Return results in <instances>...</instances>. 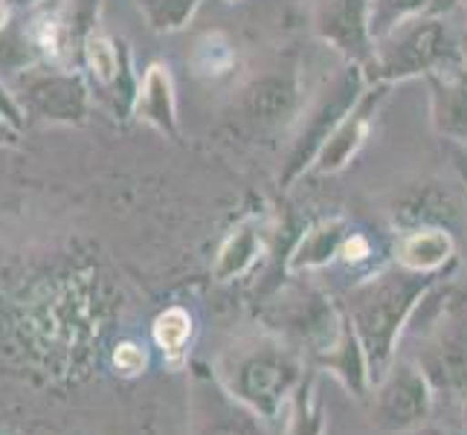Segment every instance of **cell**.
Segmentation results:
<instances>
[{
	"label": "cell",
	"mask_w": 467,
	"mask_h": 435,
	"mask_svg": "<svg viewBox=\"0 0 467 435\" xmlns=\"http://www.w3.org/2000/svg\"><path fill=\"white\" fill-rule=\"evenodd\" d=\"M430 90V119L436 134L453 142H467V67H447L424 76Z\"/></svg>",
	"instance_id": "6"
},
{
	"label": "cell",
	"mask_w": 467,
	"mask_h": 435,
	"mask_svg": "<svg viewBox=\"0 0 467 435\" xmlns=\"http://www.w3.org/2000/svg\"><path fill=\"white\" fill-rule=\"evenodd\" d=\"M18 102L26 105L32 114L50 122L78 125L85 122L90 108V90L85 78L67 67H29L18 76Z\"/></svg>",
	"instance_id": "3"
},
{
	"label": "cell",
	"mask_w": 467,
	"mask_h": 435,
	"mask_svg": "<svg viewBox=\"0 0 467 435\" xmlns=\"http://www.w3.org/2000/svg\"><path fill=\"white\" fill-rule=\"evenodd\" d=\"M291 105H294V85L279 76H267L262 82H255L247 96V114L259 125L279 122L282 114H291Z\"/></svg>",
	"instance_id": "10"
},
{
	"label": "cell",
	"mask_w": 467,
	"mask_h": 435,
	"mask_svg": "<svg viewBox=\"0 0 467 435\" xmlns=\"http://www.w3.org/2000/svg\"><path fill=\"white\" fill-rule=\"evenodd\" d=\"M114 363L125 375H140L142 368H146V351H142L140 346H134V343H122L114 351Z\"/></svg>",
	"instance_id": "16"
},
{
	"label": "cell",
	"mask_w": 467,
	"mask_h": 435,
	"mask_svg": "<svg viewBox=\"0 0 467 435\" xmlns=\"http://www.w3.org/2000/svg\"><path fill=\"white\" fill-rule=\"evenodd\" d=\"M311 29L346 61L368 70L375 56V41L368 32V0H314Z\"/></svg>",
	"instance_id": "4"
},
{
	"label": "cell",
	"mask_w": 467,
	"mask_h": 435,
	"mask_svg": "<svg viewBox=\"0 0 467 435\" xmlns=\"http://www.w3.org/2000/svg\"><path fill=\"white\" fill-rule=\"evenodd\" d=\"M255 253H259V238H255L253 227H238L227 238V244L221 247L218 264H215V276L223 282V279L235 276V273L247 270L250 262L255 259Z\"/></svg>",
	"instance_id": "14"
},
{
	"label": "cell",
	"mask_w": 467,
	"mask_h": 435,
	"mask_svg": "<svg viewBox=\"0 0 467 435\" xmlns=\"http://www.w3.org/2000/svg\"><path fill=\"white\" fill-rule=\"evenodd\" d=\"M462 44L459 26L450 24V15H415L398 24L392 32L375 41V56L368 64V82H407V78L430 76L447 67H459Z\"/></svg>",
	"instance_id": "1"
},
{
	"label": "cell",
	"mask_w": 467,
	"mask_h": 435,
	"mask_svg": "<svg viewBox=\"0 0 467 435\" xmlns=\"http://www.w3.org/2000/svg\"><path fill=\"white\" fill-rule=\"evenodd\" d=\"M0 117L9 119L15 128H24V122H26V117H24V105L18 102V96L4 88V82H0Z\"/></svg>",
	"instance_id": "17"
},
{
	"label": "cell",
	"mask_w": 467,
	"mask_h": 435,
	"mask_svg": "<svg viewBox=\"0 0 467 435\" xmlns=\"http://www.w3.org/2000/svg\"><path fill=\"white\" fill-rule=\"evenodd\" d=\"M392 85L389 82H368V88L363 90V96L348 114L340 119V125L334 128L331 137L326 140V145L319 149L317 160H314V169L319 174H334V171H343L358 151L363 149V142L372 131V122L378 117L380 105L386 102V96H389Z\"/></svg>",
	"instance_id": "5"
},
{
	"label": "cell",
	"mask_w": 467,
	"mask_h": 435,
	"mask_svg": "<svg viewBox=\"0 0 467 435\" xmlns=\"http://www.w3.org/2000/svg\"><path fill=\"white\" fill-rule=\"evenodd\" d=\"M459 44H462V58L467 67V0H462V26H459Z\"/></svg>",
	"instance_id": "21"
},
{
	"label": "cell",
	"mask_w": 467,
	"mask_h": 435,
	"mask_svg": "<svg viewBox=\"0 0 467 435\" xmlns=\"http://www.w3.org/2000/svg\"><path fill=\"white\" fill-rule=\"evenodd\" d=\"M343 253H346L348 262L351 259L360 262V259H366V255H368V244H366L360 235H351V241H346V244H343Z\"/></svg>",
	"instance_id": "18"
},
{
	"label": "cell",
	"mask_w": 467,
	"mask_h": 435,
	"mask_svg": "<svg viewBox=\"0 0 467 435\" xmlns=\"http://www.w3.org/2000/svg\"><path fill=\"white\" fill-rule=\"evenodd\" d=\"M142 18L154 32H181L201 6V0H137Z\"/></svg>",
	"instance_id": "13"
},
{
	"label": "cell",
	"mask_w": 467,
	"mask_h": 435,
	"mask_svg": "<svg viewBox=\"0 0 467 435\" xmlns=\"http://www.w3.org/2000/svg\"><path fill=\"white\" fill-rule=\"evenodd\" d=\"M192 70L203 78H221L235 67V47L223 32H206L192 50Z\"/></svg>",
	"instance_id": "11"
},
{
	"label": "cell",
	"mask_w": 467,
	"mask_h": 435,
	"mask_svg": "<svg viewBox=\"0 0 467 435\" xmlns=\"http://www.w3.org/2000/svg\"><path fill=\"white\" fill-rule=\"evenodd\" d=\"M462 9V0H432L430 15H453Z\"/></svg>",
	"instance_id": "20"
},
{
	"label": "cell",
	"mask_w": 467,
	"mask_h": 435,
	"mask_svg": "<svg viewBox=\"0 0 467 435\" xmlns=\"http://www.w3.org/2000/svg\"><path fill=\"white\" fill-rule=\"evenodd\" d=\"M134 117L151 125L169 140H181V125H177V96L174 78L166 64H149V70L140 78V93L134 102Z\"/></svg>",
	"instance_id": "7"
},
{
	"label": "cell",
	"mask_w": 467,
	"mask_h": 435,
	"mask_svg": "<svg viewBox=\"0 0 467 435\" xmlns=\"http://www.w3.org/2000/svg\"><path fill=\"white\" fill-rule=\"evenodd\" d=\"M453 255V238L444 230H418L410 233L398 247V262L412 273L439 270Z\"/></svg>",
	"instance_id": "8"
},
{
	"label": "cell",
	"mask_w": 467,
	"mask_h": 435,
	"mask_svg": "<svg viewBox=\"0 0 467 435\" xmlns=\"http://www.w3.org/2000/svg\"><path fill=\"white\" fill-rule=\"evenodd\" d=\"M343 244H346V221L343 218L322 221L302 238V244L296 247L291 259V270H308V267L328 264L334 255L343 250Z\"/></svg>",
	"instance_id": "9"
},
{
	"label": "cell",
	"mask_w": 467,
	"mask_h": 435,
	"mask_svg": "<svg viewBox=\"0 0 467 435\" xmlns=\"http://www.w3.org/2000/svg\"><path fill=\"white\" fill-rule=\"evenodd\" d=\"M366 88H368L366 70L360 67V64L346 61L343 67L317 90L311 105L305 108L299 125L294 128L291 142H287L282 174H279L282 186L294 183L302 171H308L314 166L319 149L326 145L331 131L340 125V119L354 108V102L360 99Z\"/></svg>",
	"instance_id": "2"
},
{
	"label": "cell",
	"mask_w": 467,
	"mask_h": 435,
	"mask_svg": "<svg viewBox=\"0 0 467 435\" xmlns=\"http://www.w3.org/2000/svg\"><path fill=\"white\" fill-rule=\"evenodd\" d=\"M432 9V0H368V32L372 41L383 38L398 24H404L415 15H427Z\"/></svg>",
	"instance_id": "12"
},
{
	"label": "cell",
	"mask_w": 467,
	"mask_h": 435,
	"mask_svg": "<svg viewBox=\"0 0 467 435\" xmlns=\"http://www.w3.org/2000/svg\"><path fill=\"white\" fill-rule=\"evenodd\" d=\"M9 26V6L0 0V29H6Z\"/></svg>",
	"instance_id": "23"
},
{
	"label": "cell",
	"mask_w": 467,
	"mask_h": 435,
	"mask_svg": "<svg viewBox=\"0 0 467 435\" xmlns=\"http://www.w3.org/2000/svg\"><path fill=\"white\" fill-rule=\"evenodd\" d=\"M4 4H6L9 9H12V6H21V9H24V6H38L41 0H4Z\"/></svg>",
	"instance_id": "22"
},
{
	"label": "cell",
	"mask_w": 467,
	"mask_h": 435,
	"mask_svg": "<svg viewBox=\"0 0 467 435\" xmlns=\"http://www.w3.org/2000/svg\"><path fill=\"white\" fill-rule=\"evenodd\" d=\"M192 334V319L183 308H169L166 314H160L154 322V340L160 343V348L177 354L183 348V343Z\"/></svg>",
	"instance_id": "15"
},
{
	"label": "cell",
	"mask_w": 467,
	"mask_h": 435,
	"mask_svg": "<svg viewBox=\"0 0 467 435\" xmlns=\"http://www.w3.org/2000/svg\"><path fill=\"white\" fill-rule=\"evenodd\" d=\"M21 140V128H15L9 119L0 117V145H18Z\"/></svg>",
	"instance_id": "19"
}]
</instances>
